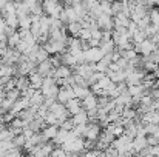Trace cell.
<instances>
[{
    "label": "cell",
    "mask_w": 159,
    "mask_h": 157,
    "mask_svg": "<svg viewBox=\"0 0 159 157\" xmlns=\"http://www.w3.org/2000/svg\"><path fill=\"white\" fill-rule=\"evenodd\" d=\"M98 25H99L101 29L111 31V29H114V19H113V15H110V14H105V12H104V14L98 19Z\"/></svg>",
    "instance_id": "5"
},
{
    "label": "cell",
    "mask_w": 159,
    "mask_h": 157,
    "mask_svg": "<svg viewBox=\"0 0 159 157\" xmlns=\"http://www.w3.org/2000/svg\"><path fill=\"white\" fill-rule=\"evenodd\" d=\"M30 82H31V86L34 88V89H40L42 88V83H43V76L40 74V72H37V69L36 71H33L30 76Z\"/></svg>",
    "instance_id": "10"
},
{
    "label": "cell",
    "mask_w": 159,
    "mask_h": 157,
    "mask_svg": "<svg viewBox=\"0 0 159 157\" xmlns=\"http://www.w3.org/2000/svg\"><path fill=\"white\" fill-rule=\"evenodd\" d=\"M11 148H14V142H12V139L0 140V150H2V151H8V150H11Z\"/></svg>",
    "instance_id": "31"
},
{
    "label": "cell",
    "mask_w": 159,
    "mask_h": 157,
    "mask_svg": "<svg viewBox=\"0 0 159 157\" xmlns=\"http://www.w3.org/2000/svg\"><path fill=\"white\" fill-rule=\"evenodd\" d=\"M153 76H155V79H159V63H158V66H156V69L153 71Z\"/></svg>",
    "instance_id": "38"
},
{
    "label": "cell",
    "mask_w": 159,
    "mask_h": 157,
    "mask_svg": "<svg viewBox=\"0 0 159 157\" xmlns=\"http://www.w3.org/2000/svg\"><path fill=\"white\" fill-rule=\"evenodd\" d=\"M16 86H17L20 91H23V89L30 88V86H31L30 77H28V76H19V77H17V83H16Z\"/></svg>",
    "instance_id": "23"
},
{
    "label": "cell",
    "mask_w": 159,
    "mask_h": 157,
    "mask_svg": "<svg viewBox=\"0 0 159 157\" xmlns=\"http://www.w3.org/2000/svg\"><path fill=\"white\" fill-rule=\"evenodd\" d=\"M56 68L53 66V63H51V60L50 59H47V60H43V62H40V63H37V72H40L43 77H47L50 72H51V69Z\"/></svg>",
    "instance_id": "12"
},
{
    "label": "cell",
    "mask_w": 159,
    "mask_h": 157,
    "mask_svg": "<svg viewBox=\"0 0 159 157\" xmlns=\"http://www.w3.org/2000/svg\"><path fill=\"white\" fill-rule=\"evenodd\" d=\"M148 15H150L152 23H155V25H158V26H159V6H156V5H155V6L150 9Z\"/></svg>",
    "instance_id": "27"
},
{
    "label": "cell",
    "mask_w": 159,
    "mask_h": 157,
    "mask_svg": "<svg viewBox=\"0 0 159 157\" xmlns=\"http://www.w3.org/2000/svg\"><path fill=\"white\" fill-rule=\"evenodd\" d=\"M131 39H133V42L134 43H141L142 40H145V39H148V36H147V33H145V29H142V28H138L134 33H133V36H131Z\"/></svg>",
    "instance_id": "22"
},
{
    "label": "cell",
    "mask_w": 159,
    "mask_h": 157,
    "mask_svg": "<svg viewBox=\"0 0 159 157\" xmlns=\"http://www.w3.org/2000/svg\"><path fill=\"white\" fill-rule=\"evenodd\" d=\"M70 76H73V68L68 65H60L56 68V79H68Z\"/></svg>",
    "instance_id": "9"
},
{
    "label": "cell",
    "mask_w": 159,
    "mask_h": 157,
    "mask_svg": "<svg viewBox=\"0 0 159 157\" xmlns=\"http://www.w3.org/2000/svg\"><path fill=\"white\" fill-rule=\"evenodd\" d=\"M42 133H43V136H45L48 140H53L54 137L57 136V133H59V125H47V126L42 129Z\"/></svg>",
    "instance_id": "17"
},
{
    "label": "cell",
    "mask_w": 159,
    "mask_h": 157,
    "mask_svg": "<svg viewBox=\"0 0 159 157\" xmlns=\"http://www.w3.org/2000/svg\"><path fill=\"white\" fill-rule=\"evenodd\" d=\"M159 46L148 37V39H145V40H142L141 43H134V50L139 52V54H142V55H148V54H152V52L155 51V50H158Z\"/></svg>",
    "instance_id": "2"
},
{
    "label": "cell",
    "mask_w": 159,
    "mask_h": 157,
    "mask_svg": "<svg viewBox=\"0 0 159 157\" xmlns=\"http://www.w3.org/2000/svg\"><path fill=\"white\" fill-rule=\"evenodd\" d=\"M43 102H45L43 93H42L40 89H36V93H34L33 97L30 99V105H31V106H40V105H43Z\"/></svg>",
    "instance_id": "18"
},
{
    "label": "cell",
    "mask_w": 159,
    "mask_h": 157,
    "mask_svg": "<svg viewBox=\"0 0 159 157\" xmlns=\"http://www.w3.org/2000/svg\"><path fill=\"white\" fill-rule=\"evenodd\" d=\"M26 106H30V99H26V97H19L14 105H12V109H11V112L14 114V116H17L22 109H25Z\"/></svg>",
    "instance_id": "11"
},
{
    "label": "cell",
    "mask_w": 159,
    "mask_h": 157,
    "mask_svg": "<svg viewBox=\"0 0 159 157\" xmlns=\"http://www.w3.org/2000/svg\"><path fill=\"white\" fill-rule=\"evenodd\" d=\"M5 22H6L8 26L19 29V17H17V14H8V15H5Z\"/></svg>",
    "instance_id": "25"
},
{
    "label": "cell",
    "mask_w": 159,
    "mask_h": 157,
    "mask_svg": "<svg viewBox=\"0 0 159 157\" xmlns=\"http://www.w3.org/2000/svg\"><path fill=\"white\" fill-rule=\"evenodd\" d=\"M60 55H62V63H63V65H68V66H71V68H74V66L77 65L76 55H74L73 52L65 51V52H62Z\"/></svg>",
    "instance_id": "16"
},
{
    "label": "cell",
    "mask_w": 159,
    "mask_h": 157,
    "mask_svg": "<svg viewBox=\"0 0 159 157\" xmlns=\"http://www.w3.org/2000/svg\"><path fill=\"white\" fill-rule=\"evenodd\" d=\"M74 126H76V125H74V122H73V119H71V117H70V119H66V120H63V122L59 125V128L66 129V131H71Z\"/></svg>",
    "instance_id": "30"
},
{
    "label": "cell",
    "mask_w": 159,
    "mask_h": 157,
    "mask_svg": "<svg viewBox=\"0 0 159 157\" xmlns=\"http://www.w3.org/2000/svg\"><path fill=\"white\" fill-rule=\"evenodd\" d=\"M51 156L53 157H65V156H68V153L60 146V145H57V146H54V150H53V153H51Z\"/></svg>",
    "instance_id": "33"
},
{
    "label": "cell",
    "mask_w": 159,
    "mask_h": 157,
    "mask_svg": "<svg viewBox=\"0 0 159 157\" xmlns=\"http://www.w3.org/2000/svg\"><path fill=\"white\" fill-rule=\"evenodd\" d=\"M22 40V37H20V33H19V29L14 33V34H11L9 37H8V46H11V48H16L17 45H19V42Z\"/></svg>",
    "instance_id": "26"
},
{
    "label": "cell",
    "mask_w": 159,
    "mask_h": 157,
    "mask_svg": "<svg viewBox=\"0 0 159 157\" xmlns=\"http://www.w3.org/2000/svg\"><path fill=\"white\" fill-rule=\"evenodd\" d=\"M33 25V19H31V14L28 15H23V17H19V29H30Z\"/></svg>",
    "instance_id": "21"
},
{
    "label": "cell",
    "mask_w": 159,
    "mask_h": 157,
    "mask_svg": "<svg viewBox=\"0 0 159 157\" xmlns=\"http://www.w3.org/2000/svg\"><path fill=\"white\" fill-rule=\"evenodd\" d=\"M6 50H8V42H2V40H0V54L3 55Z\"/></svg>",
    "instance_id": "36"
},
{
    "label": "cell",
    "mask_w": 159,
    "mask_h": 157,
    "mask_svg": "<svg viewBox=\"0 0 159 157\" xmlns=\"http://www.w3.org/2000/svg\"><path fill=\"white\" fill-rule=\"evenodd\" d=\"M96 2H98V3H101V2H102V0H96Z\"/></svg>",
    "instance_id": "41"
},
{
    "label": "cell",
    "mask_w": 159,
    "mask_h": 157,
    "mask_svg": "<svg viewBox=\"0 0 159 157\" xmlns=\"http://www.w3.org/2000/svg\"><path fill=\"white\" fill-rule=\"evenodd\" d=\"M12 142H14V146L23 148V145L26 143V137H25V134L22 133V134H17V136H14V137H12Z\"/></svg>",
    "instance_id": "28"
},
{
    "label": "cell",
    "mask_w": 159,
    "mask_h": 157,
    "mask_svg": "<svg viewBox=\"0 0 159 157\" xmlns=\"http://www.w3.org/2000/svg\"><path fill=\"white\" fill-rule=\"evenodd\" d=\"M147 142H148L150 146H156L159 143V139L156 136H153V134H147Z\"/></svg>",
    "instance_id": "34"
},
{
    "label": "cell",
    "mask_w": 159,
    "mask_h": 157,
    "mask_svg": "<svg viewBox=\"0 0 159 157\" xmlns=\"http://www.w3.org/2000/svg\"><path fill=\"white\" fill-rule=\"evenodd\" d=\"M82 106H84L87 111L98 108V106H99V97H98V94H94V93L91 91L85 99H82Z\"/></svg>",
    "instance_id": "6"
},
{
    "label": "cell",
    "mask_w": 159,
    "mask_h": 157,
    "mask_svg": "<svg viewBox=\"0 0 159 157\" xmlns=\"http://www.w3.org/2000/svg\"><path fill=\"white\" fill-rule=\"evenodd\" d=\"M73 89H74V94L77 99H85L90 93H91V88L90 86H82V85H73Z\"/></svg>",
    "instance_id": "14"
},
{
    "label": "cell",
    "mask_w": 159,
    "mask_h": 157,
    "mask_svg": "<svg viewBox=\"0 0 159 157\" xmlns=\"http://www.w3.org/2000/svg\"><path fill=\"white\" fill-rule=\"evenodd\" d=\"M42 5H43V12H45L47 15L53 17L57 3H56V2H53V0H43V2H42Z\"/></svg>",
    "instance_id": "20"
},
{
    "label": "cell",
    "mask_w": 159,
    "mask_h": 157,
    "mask_svg": "<svg viewBox=\"0 0 159 157\" xmlns=\"http://www.w3.org/2000/svg\"><path fill=\"white\" fill-rule=\"evenodd\" d=\"M79 37H80L82 40H90V39L93 37L91 29H90V28H82V29H80V33H79Z\"/></svg>",
    "instance_id": "32"
},
{
    "label": "cell",
    "mask_w": 159,
    "mask_h": 157,
    "mask_svg": "<svg viewBox=\"0 0 159 157\" xmlns=\"http://www.w3.org/2000/svg\"><path fill=\"white\" fill-rule=\"evenodd\" d=\"M153 136H156V137H158V139H159V126H158V129L155 131V134H153Z\"/></svg>",
    "instance_id": "39"
},
{
    "label": "cell",
    "mask_w": 159,
    "mask_h": 157,
    "mask_svg": "<svg viewBox=\"0 0 159 157\" xmlns=\"http://www.w3.org/2000/svg\"><path fill=\"white\" fill-rule=\"evenodd\" d=\"M2 62H3V57H2V54H0V63H2Z\"/></svg>",
    "instance_id": "40"
},
{
    "label": "cell",
    "mask_w": 159,
    "mask_h": 157,
    "mask_svg": "<svg viewBox=\"0 0 159 157\" xmlns=\"http://www.w3.org/2000/svg\"><path fill=\"white\" fill-rule=\"evenodd\" d=\"M131 143H133V150H134V153L139 154V153L148 145V142H147V136H144V134H138V136L131 140Z\"/></svg>",
    "instance_id": "7"
},
{
    "label": "cell",
    "mask_w": 159,
    "mask_h": 157,
    "mask_svg": "<svg viewBox=\"0 0 159 157\" xmlns=\"http://www.w3.org/2000/svg\"><path fill=\"white\" fill-rule=\"evenodd\" d=\"M99 48L102 50L104 54H110V52H113L117 46H116V43L113 42V39L111 40H108V42H101V45H99Z\"/></svg>",
    "instance_id": "24"
},
{
    "label": "cell",
    "mask_w": 159,
    "mask_h": 157,
    "mask_svg": "<svg viewBox=\"0 0 159 157\" xmlns=\"http://www.w3.org/2000/svg\"><path fill=\"white\" fill-rule=\"evenodd\" d=\"M3 97H6V89H5V85L0 83V99H3Z\"/></svg>",
    "instance_id": "37"
},
{
    "label": "cell",
    "mask_w": 159,
    "mask_h": 157,
    "mask_svg": "<svg viewBox=\"0 0 159 157\" xmlns=\"http://www.w3.org/2000/svg\"><path fill=\"white\" fill-rule=\"evenodd\" d=\"M122 11V2L120 0H114L113 3H111V15L114 17L116 14H119Z\"/></svg>",
    "instance_id": "29"
},
{
    "label": "cell",
    "mask_w": 159,
    "mask_h": 157,
    "mask_svg": "<svg viewBox=\"0 0 159 157\" xmlns=\"http://www.w3.org/2000/svg\"><path fill=\"white\" fill-rule=\"evenodd\" d=\"M0 40L2 42H8V34L5 31V26H0Z\"/></svg>",
    "instance_id": "35"
},
{
    "label": "cell",
    "mask_w": 159,
    "mask_h": 157,
    "mask_svg": "<svg viewBox=\"0 0 159 157\" xmlns=\"http://www.w3.org/2000/svg\"><path fill=\"white\" fill-rule=\"evenodd\" d=\"M73 97H76V94H74V89H73L71 85H68V86H60L59 94H57V100H59L60 103H66V102H68L70 99H73Z\"/></svg>",
    "instance_id": "4"
},
{
    "label": "cell",
    "mask_w": 159,
    "mask_h": 157,
    "mask_svg": "<svg viewBox=\"0 0 159 157\" xmlns=\"http://www.w3.org/2000/svg\"><path fill=\"white\" fill-rule=\"evenodd\" d=\"M65 106L68 108V111H70V114L71 116H74V114H77L84 106H82V100L80 99H77V97H73V99H70L66 103H65Z\"/></svg>",
    "instance_id": "8"
},
{
    "label": "cell",
    "mask_w": 159,
    "mask_h": 157,
    "mask_svg": "<svg viewBox=\"0 0 159 157\" xmlns=\"http://www.w3.org/2000/svg\"><path fill=\"white\" fill-rule=\"evenodd\" d=\"M84 55H85V60H87V62L96 63V62H99L105 54L102 52V50H101L99 46H91V48H88V50L84 51Z\"/></svg>",
    "instance_id": "3"
},
{
    "label": "cell",
    "mask_w": 159,
    "mask_h": 157,
    "mask_svg": "<svg viewBox=\"0 0 159 157\" xmlns=\"http://www.w3.org/2000/svg\"><path fill=\"white\" fill-rule=\"evenodd\" d=\"M71 119H73V122H74V125H79V123H88L90 122V117H88V111L85 109V108H82L77 114H74V116H71Z\"/></svg>",
    "instance_id": "13"
},
{
    "label": "cell",
    "mask_w": 159,
    "mask_h": 157,
    "mask_svg": "<svg viewBox=\"0 0 159 157\" xmlns=\"http://www.w3.org/2000/svg\"><path fill=\"white\" fill-rule=\"evenodd\" d=\"M68 136H70V131L59 128V133H57V136L53 139V142L56 145H62V143H65V142L68 140Z\"/></svg>",
    "instance_id": "19"
},
{
    "label": "cell",
    "mask_w": 159,
    "mask_h": 157,
    "mask_svg": "<svg viewBox=\"0 0 159 157\" xmlns=\"http://www.w3.org/2000/svg\"><path fill=\"white\" fill-rule=\"evenodd\" d=\"M102 129H104V128L99 125V122H88V123H87L85 134H84V139L96 142V140L101 137V133H102Z\"/></svg>",
    "instance_id": "1"
},
{
    "label": "cell",
    "mask_w": 159,
    "mask_h": 157,
    "mask_svg": "<svg viewBox=\"0 0 159 157\" xmlns=\"http://www.w3.org/2000/svg\"><path fill=\"white\" fill-rule=\"evenodd\" d=\"M80 29H82V23H80V20L66 23V31H68V34H70V36H76V37H79Z\"/></svg>",
    "instance_id": "15"
}]
</instances>
